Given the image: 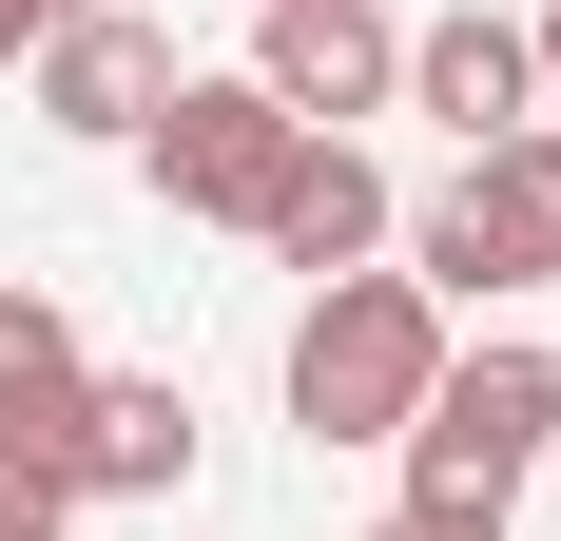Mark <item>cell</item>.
Segmentation results:
<instances>
[{
	"instance_id": "6da1fadb",
	"label": "cell",
	"mask_w": 561,
	"mask_h": 541,
	"mask_svg": "<svg viewBox=\"0 0 561 541\" xmlns=\"http://www.w3.org/2000/svg\"><path fill=\"white\" fill-rule=\"evenodd\" d=\"M407 232V290L426 310H484V290H561V116H523V136H484V156L426 194Z\"/></svg>"
},
{
	"instance_id": "7a4b0ae2",
	"label": "cell",
	"mask_w": 561,
	"mask_h": 541,
	"mask_svg": "<svg viewBox=\"0 0 561 541\" xmlns=\"http://www.w3.org/2000/svg\"><path fill=\"white\" fill-rule=\"evenodd\" d=\"M426 368H446V310H426L407 270H330V290L290 310V426L310 445H407Z\"/></svg>"
},
{
	"instance_id": "3957f363",
	"label": "cell",
	"mask_w": 561,
	"mask_h": 541,
	"mask_svg": "<svg viewBox=\"0 0 561 541\" xmlns=\"http://www.w3.org/2000/svg\"><path fill=\"white\" fill-rule=\"evenodd\" d=\"M561 445V348H446L407 406V503H523Z\"/></svg>"
},
{
	"instance_id": "277c9868",
	"label": "cell",
	"mask_w": 561,
	"mask_h": 541,
	"mask_svg": "<svg viewBox=\"0 0 561 541\" xmlns=\"http://www.w3.org/2000/svg\"><path fill=\"white\" fill-rule=\"evenodd\" d=\"M290 136H348V116L407 97V20L388 0H252V58H232Z\"/></svg>"
},
{
	"instance_id": "5b68a950",
	"label": "cell",
	"mask_w": 561,
	"mask_h": 541,
	"mask_svg": "<svg viewBox=\"0 0 561 541\" xmlns=\"http://www.w3.org/2000/svg\"><path fill=\"white\" fill-rule=\"evenodd\" d=\"M136 156H156V194H174V214L252 232V214H272V174H290V116L252 97V78H174V97L136 116Z\"/></svg>"
},
{
	"instance_id": "8992f818",
	"label": "cell",
	"mask_w": 561,
	"mask_h": 541,
	"mask_svg": "<svg viewBox=\"0 0 561 541\" xmlns=\"http://www.w3.org/2000/svg\"><path fill=\"white\" fill-rule=\"evenodd\" d=\"M39 464H58V503H174V484H194V387H174V368H98Z\"/></svg>"
},
{
	"instance_id": "52a82bcc",
	"label": "cell",
	"mask_w": 561,
	"mask_h": 541,
	"mask_svg": "<svg viewBox=\"0 0 561 541\" xmlns=\"http://www.w3.org/2000/svg\"><path fill=\"white\" fill-rule=\"evenodd\" d=\"M20 58H39V116H58V136H116V156H136V116L174 97V39L136 20V0H78V20H39Z\"/></svg>"
},
{
	"instance_id": "ba28073f",
	"label": "cell",
	"mask_w": 561,
	"mask_h": 541,
	"mask_svg": "<svg viewBox=\"0 0 561 541\" xmlns=\"http://www.w3.org/2000/svg\"><path fill=\"white\" fill-rule=\"evenodd\" d=\"M407 116H446L465 156L542 116V58H523V20H504V0H446V20H407Z\"/></svg>"
},
{
	"instance_id": "9c48e42d",
	"label": "cell",
	"mask_w": 561,
	"mask_h": 541,
	"mask_svg": "<svg viewBox=\"0 0 561 541\" xmlns=\"http://www.w3.org/2000/svg\"><path fill=\"white\" fill-rule=\"evenodd\" d=\"M388 214H407V194L368 174V136H290V174H272V214H252V252L330 290V270H368V252H388Z\"/></svg>"
},
{
	"instance_id": "30bf717a",
	"label": "cell",
	"mask_w": 561,
	"mask_h": 541,
	"mask_svg": "<svg viewBox=\"0 0 561 541\" xmlns=\"http://www.w3.org/2000/svg\"><path fill=\"white\" fill-rule=\"evenodd\" d=\"M78 387H98V348H78V310H58V290H20V270H0V445L39 464V445L78 426Z\"/></svg>"
},
{
	"instance_id": "8fae6325",
	"label": "cell",
	"mask_w": 561,
	"mask_h": 541,
	"mask_svg": "<svg viewBox=\"0 0 561 541\" xmlns=\"http://www.w3.org/2000/svg\"><path fill=\"white\" fill-rule=\"evenodd\" d=\"M78 522V503H58V464H20V445H0V541H58Z\"/></svg>"
},
{
	"instance_id": "7c38bea8",
	"label": "cell",
	"mask_w": 561,
	"mask_h": 541,
	"mask_svg": "<svg viewBox=\"0 0 561 541\" xmlns=\"http://www.w3.org/2000/svg\"><path fill=\"white\" fill-rule=\"evenodd\" d=\"M368 541H504V503H388Z\"/></svg>"
},
{
	"instance_id": "4fadbf2b",
	"label": "cell",
	"mask_w": 561,
	"mask_h": 541,
	"mask_svg": "<svg viewBox=\"0 0 561 541\" xmlns=\"http://www.w3.org/2000/svg\"><path fill=\"white\" fill-rule=\"evenodd\" d=\"M523 58H542V116H561V0H542V20H523Z\"/></svg>"
},
{
	"instance_id": "5bb4252c",
	"label": "cell",
	"mask_w": 561,
	"mask_h": 541,
	"mask_svg": "<svg viewBox=\"0 0 561 541\" xmlns=\"http://www.w3.org/2000/svg\"><path fill=\"white\" fill-rule=\"evenodd\" d=\"M20 39H39V20H20V0H0V58H20Z\"/></svg>"
},
{
	"instance_id": "9a60e30c",
	"label": "cell",
	"mask_w": 561,
	"mask_h": 541,
	"mask_svg": "<svg viewBox=\"0 0 561 541\" xmlns=\"http://www.w3.org/2000/svg\"><path fill=\"white\" fill-rule=\"evenodd\" d=\"M20 20H78V0H20Z\"/></svg>"
}]
</instances>
